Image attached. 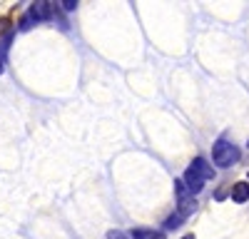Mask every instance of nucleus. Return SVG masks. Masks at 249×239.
<instances>
[{
  "label": "nucleus",
  "instance_id": "nucleus-14",
  "mask_svg": "<svg viewBox=\"0 0 249 239\" xmlns=\"http://www.w3.org/2000/svg\"><path fill=\"white\" fill-rule=\"evenodd\" d=\"M182 239H195V234H184Z\"/></svg>",
  "mask_w": 249,
  "mask_h": 239
},
{
  "label": "nucleus",
  "instance_id": "nucleus-7",
  "mask_svg": "<svg viewBox=\"0 0 249 239\" xmlns=\"http://www.w3.org/2000/svg\"><path fill=\"white\" fill-rule=\"evenodd\" d=\"M132 239H164L162 232H155V229H132L130 234Z\"/></svg>",
  "mask_w": 249,
  "mask_h": 239
},
{
  "label": "nucleus",
  "instance_id": "nucleus-6",
  "mask_svg": "<svg viewBox=\"0 0 249 239\" xmlns=\"http://www.w3.org/2000/svg\"><path fill=\"white\" fill-rule=\"evenodd\" d=\"M195 209H197V199H195V197H187V199H182V202H179L177 214H182V217L187 219L190 214H195Z\"/></svg>",
  "mask_w": 249,
  "mask_h": 239
},
{
  "label": "nucleus",
  "instance_id": "nucleus-4",
  "mask_svg": "<svg viewBox=\"0 0 249 239\" xmlns=\"http://www.w3.org/2000/svg\"><path fill=\"white\" fill-rule=\"evenodd\" d=\"M232 199L237 205H244L249 199V182H234L232 185Z\"/></svg>",
  "mask_w": 249,
  "mask_h": 239
},
{
  "label": "nucleus",
  "instance_id": "nucleus-5",
  "mask_svg": "<svg viewBox=\"0 0 249 239\" xmlns=\"http://www.w3.org/2000/svg\"><path fill=\"white\" fill-rule=\"evenodd\" d=\"M192 167H195V170H197L204 179H212V177H214V167H212L210 162H207L204 157H197L195 162H192Z\"/></svg>",
  "mask_w": 249,
  "mask_h": 239
},
{
  "label": "nucleus",
  "instance_id": "nucleus-12",
  "mask_svg": "<svg viewBox=\"0 0 249 239\" xmlns=\"http://www.w3.org/2000/svg\"><path fill=\"white\" fill-rule=\"evenodd\" d=\"M8 33L10 35V20H0V35Z\"/></svg>",
  "mask_w": 249,
  "mask_h": 239
},
{
  "label": "nucleus",
  "instance_id": "nucleus-10",
  "mask_svg": "<svg viewBox=\"0 0 249 239\" xmlns=\"http://www.w3.org/2000/svg\"><path fill=\"white\" fill-rule=\"evenodd\" d=\"M33 23H35V20H33V17H30V13H28L23 20H20V30H30V28H33Z\"/></svg>",
  "mask_w": 249,
  "mask_h": 239
},
{
  "label": "nucleus",
  "instance_id": "nucleus-15",
  "mask_svg": "<svg viewBox=\"0 0 249 239\" xmlns=\"http://www.w3.org/2000/svg\"><path fill=\"white\" fill-rule=\"evenodd\" d=\"M0 72H3V55H0Z\"/></svg>",
  "mask_w": 249,
  "mask_h": 239
},
{
  "label": "nucleus",
  "instance_id": "nucleus-1",
  "mask_svg": "<svg viewBox=\"0 0 249 239\" xmlns=\"http://www.w3.org/2000/svg\"><path fill=\"white\" fill-rule=\"evenodd\" d=\"M237 157H239V150L234 145H230L227 139H217V142H214V147H212V162L217 167H222V170L232 167L237 162Z\"/></svg>",
  "mask_w": 249,
  "mask_h": 239
},
{
  "label": "nucleus",
  "instance_id": "nucleus-3",
  "mask_svg": "<svg viewBox=\"0 0 249 239\" xmlns=\"http://www.w3.org/2000/svg\"><path fill=\"white\" fill-rule=\"evenodd\" d=\"M55 13H53V3H33L30 8V17L35 20V23H40V20H50Z\"/></svg>",
  "mask_w": 249,
  "mask_h": 239
},
{
  "label": "nucleus",
  "instance_id": "nucleus-8",
  "mask_svg": "<svg viewBox=\"0 0 249 239\" xmlns=\"http://www.w3.org/2000/svg\"><path fill=\"white\" fill-rule=\"evenodd\" d=\"M175 192H177V199H179V202H182V199H187V197H195L190 189H187L184 179H175Z\"/></svg>",
  "mask_w": 249,
  "mask_h": 239
},
{
  "label": "nucleus",
  "instance_id": "nucleus-9",
  "mask_svg": "<svg viewBox=\"0 0 249 239\" xmlns=\"http://www.w3.org/2000/svg\"><path fill=\"white\" fill-rule=\"evenodd\" d=\"M182 222H184L182 214H172V217L164 219V229H177V227H182Z\"/></svg>",
  "mask_w": 249,
  "mask_h": 239
},
{
  "label": "nucleus",
  "instance_id": "nucleus-13",
  "mask_svg": "<svg viewBox=\"0 0 249 239\" xmlns=\"http://www.w3.org/2000/svg\"><path fill=\"white\" fill-rule=\"evenodd\" d=\"M107 239H124L122 232H107Z\"/></svg>",
  "mask_w": 249,
  "mask_h": 239
},
{
  "label": "nucleus",
  "instance_id": "nucleus-2",
  "mask_svg": "<svg viewBox=\"0 0 249 239\" xmlns=\"http://www.w3.org/2000/svg\"><path fill=\"white\" fill-rule=\"evenodd\" d=\"M184 185H187V189H190L192 194H197L204 187V177L190 165V167H187V172H184Z\"/></svg>",
  "mask_w": 249,
  "mask_h": 239
},
{
  "label": "nucleus",
  "instance_id": "nucleus-11",
  "mask_svg": "<svg viewBox=\"0 0 249 239\" xmlns=\"http://www.w3.org/2000/svg\"><path fill=\"white\" fill-rule=\"evenodd\" d=\"M60 5L70 13V10H75V8H77V0H65V3H60Z\"/></svg>",
  "mask_w": 249,
  "mask_h": 239
},
{
  "label": "nucleus",
  "instance_id": "nucleus-16",
  "mask_svg": "<svg viewBox=\"0 0 249 239\" xmlns=\"http://www.w3.org/2000/svg\"><path fill=\"white\" fill-rule=\"evenodd\" d=\"M247 177H249V174H247Z\"/></svg>",
  "mask_w": 249,
  "mask_h": 239
}]
</instances>
